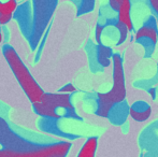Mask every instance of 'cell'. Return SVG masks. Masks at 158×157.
Masks as SVG:
<instances>
[{
	"instance_id": "cell-1",
	"label": "cell",
	"mask_w": 158,
	"mask_h": 157,
	"mask_svg": "<svg viewBox=\"0 0 158 157\" xmlns=\"http://www.w3.org/2000/svg\"><path fill=\"white\" fill-rule=\"evenodd\" d=\"M113 86L110 92L98 94V107L96 114L101 118H106L110 108L126 98L125 76L123 69V58L119 54H113Z\"/></svg>"
},
{
	"instance_id": "cell-2",
	"label": "cell",
	"mask_w": 158,
	"mask_h": 157,
	"mask_svg": "<svg viewBox=\"0 0 158 157\" xmlns=\"http://www.w3.org/2000/svg\"><path fill=\"white\" fill-rule=\"evenodd\" d=\"M4 57H6V61L10 65L11 69H12L13 73L15 74L17 81L19 82L21 86L23 87L24 92L27 94L28 98L30 101L35 105L42 100L44 96V92L41 89L35 80L32 78V76L29 73L27 68L21 60L19 55L16 54L12 48H4Z\"/></svg>"
},
{
	"instance_id": "cell-3",
	"label": "cell",
	"mask_w": 158,
	"mask_h": 157,
	"mask_svg": "<svg viewBox=\"0 0 158 157\" xmlns=\"http://www.w3.org/2000/svg\"><path fill=\"white\" fill-rule=\"evenodd\" d=\"M33 108L39 115L51 118H60V115L57 113V109L59 108L74 112L68 94H44L42 100L35 103Z\"/></svg>"
},
{
	"instance_id": "cell-4",
	"label": "cell",
	"mask_w": 158,
	"mask_h": 157,
	"mask_svg": "<svg viewBox=\"0 0 158 157\" xmlns=\"http://www.w3.org/2000/svg\"><path fill=\"white\" fill-rule=\"evenodd\" d=\"M158 40V23L156 17L150 15L135 34V42L144 48V57H151L156 48Z\"/></svg>"
},
{
	"instance_id": "cell-5",
	"label": "cell",
	"mask_w": 158,
	"mask_h": 157,
	"mask_svg": "<svg viewBox=\"0 0 158 157\" xmlns=\"http://www.w3.org/2000/svg\"><path fill=\"white\" fill-rule=\"evenodd\" d=\"M109 6L116 13L117 21L131 31L133 29L131 19V0H109Z\"/></svg>"
},
{
	"instance_id": "cell-6",
	"label": "cell",
	"mask_w": 158,
	"mask_h": 157,
	"mask_svg": "<svg viewBox=\"0 0 158 157\" xmlns=\"http://www.w3.org/2000/svg\"><path fill=\"white\" fill-rule=\"evenodd\" d=\"M70 147V143L63 142L31 153H17L16 157H66Z\"/></svg>"
},
{
	"instance_id": "cell-7",
	"label": "cell",
	"mask_w": 158,
	"mask_h": 157,
	"mask_svg": "<svg viewBox=\"0 0 158 157\" xmlns=\"http://www.w3.org/2000/svg\"><path fill=\"white\" fill-rule=\"evenodd\" d=\"M129 115V105L127 103V101H121L117 102L115 105H113L110 108L106 118L110 119V122L113 125H123L126 122L127 118Z\"/></svg>"
},
{
	"instance_id": "cell-8",
	"label": "cell",
	"mask_w": 158,
	"mask_h": 157,
	"mask_svg": "<svg viewBox=\"0 0 158 157\" xmlns=\"http://www.w3.org/2000/svg\"><path fill=\"white\" fill-rule=\"evenodd\" d=\"M152 108L146 101H135L129 107V115L137 122H145L151 116Z\"/></svg>"
},
{
	"instance_id": "cell-9",
	"label": "cell",
	"mask_w": 158,
	"mask_h": 157,
	"mask_svg": "<svg viewBox=\"0 0 158 157\" xmlns=\"http://www.w3.org/2000/svg\"><path fill=\"white\" fill-rule=\"evenodd\" d=\"M17 9L16 0L0 1V25H6L12 19L13 14Z\"/></svg>"
},
{
	"instance_id": "cell-10",
	"label": "cell",
	"mask_w": 158,
	"mask_h": 157,
	"mask_svg": "<svg viewBox=\"0 0 158 157\" xmlns=\"http://www.w3.org/2000/svg\"><path fill=\"white\" fill-rule=\"evenodd\" d=\"M113 52L112 48L109 45H103V44H98L97 48V60L100 67L106 68L110 65V59H112Z\"/></svg>"
},
{
	"instance_id": "cell-11",
	"label": "cell",
	"mask_w": 158,
	"mask_h": 157,
	"mask_svg": "<svg viewBox=\"0 0 158 157\" xmlns=\"http://www.w3.org/2000/svg\"><path fill=\"white\" fill-rule=\"evenodd\" d=\"M98 139L96 137H90L86 140L82 149L80 150L77 157H95L97 151Z\"/></svg>"
},
{
	"instance_id": "cell-12",
	"label": "cell",
	"mask_w": 158,
	"mask_h": 157,
	"mask_svg": "<svg viewBox=\"0 0 158 157\" xmlns=\"http://www.w3.org/2000/svg\"><path fill=\"white\" fill-rule=\"evenodd\" d=\"M148 3H150L151 10H152L153 14H154L153 16L158 19V0H148Z\"/></svg>"
},
{
	"instance_id": "cell-13",
	"label": "cell",
	"mask_w": 158,
	"mask_h": 157,
	"mask_svg": "<svg viewBox=\"0 0 158 157\" xmlns=\"http://www.w3.org/2000/svg\"><path fill=\"white\" fill-rule=\"evenodd\" d=\"M59 92L69 95V94H72V93L77 92V88H75L74 85H72V84H67L66 86H64L63 88H60V89H59Z\"/></svg>"
},
{
	"instance_id": "cell-14",
	"label": "cell",
	"mask_w": 158,
	"mask_h": 157,
	"mask_svg": "<svg viewBox=\"0 0 158 157\" xmlns=\"http://www.w3.org/2000/svg\"><path fill=\"white\" fill-rule=\"evenodd\" d=\"M16 152L10 151V150H2L0 151V157H16Z\"/></svg>"
},
{
	"instance_id": "cell-15",
	"label": "cell",
	"mask_w": 158,
	"mask_h": 157,
	"mask_svg": "<svg viewBox=\"0 0 158 157\" xmlns=\"http://www.w3.org/2000/svg\"><path fill=\"white\" fill-rule=\"evenodd\" d=\"M2 41H3V35H2L1 30H0V44L2 43Z\"/></svg>"
},
{
	"instance_id": "cell-16",
	"label": "cell",
	"mask_w": 158,
	"mask_h": 157,
	"mask_svg": "<svg viewBox=\"0 0 158 157\" xmlns=\"http://www.w3.org/2000/svg\"><path fill=\"white\" fill-rule=\"evenodd\" d=\"M141 157H144V156H143V154H141Z\"/></svg>"
},
{
	"instance_id": "cell-17",
	"label": "cell",
	"mask_w": 158,
	"mask_h": 157,
	"mask_svg": "<svg viewBox=\"0 0 158 157\" xmlns=\"http://www.w3.org/2000/svg\"><path fill=\"white\" fill-rule=\"evenodd\" d=\"M157 67H158V63H157Z\"/></svg>"
}]
</instances>
